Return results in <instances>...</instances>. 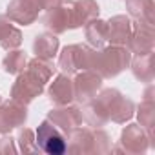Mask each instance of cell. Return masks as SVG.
<instances>
[{
	"mask_svg": "<svg viewBox=\"0 0 155 155\" xmlns=\"http://www.w3.org/2000/svg\"><path fill=\"white\" fill-rule=\"evenodd\" d=\"M131 60V53L126 46H113L91 49L90 69L99 73L102 79H113L119 73H122Z\"/></svg>",
	"mask_w": 155,
	"mask_h": 155,
	"instance_id": "6da1fadb",
	"label": "cell"
},
{
	"mask_svg": "<svg viewBox=\"0 0 155 155\" xmlns=\"http://www.w3.org/2000/svg\"><path fill=\"white\" fill-rule=\"evenodd\" d=\"M108 106L110 111V120L117 122V124H124L126 120H130L135 113V104L131 99H126L119 90L115 88H106L101 90L97 93Z\"/></svg>",
	"mask_w": 155,
	"mask_h": 155,
	"instance_id": "7a4b0ae2",
	"label": "cell"
},
{
	"mask_svg": "<svg viewBox=\"0 0 155 155\" xmlns=\"http://www.w3.org/2000/svg\"><path fill=\"white\" fill-rule=\"evenodd\" d=\"M90 58H91V48L82 44H69L60 51L58 68L66 75H75L82 69H90Z\"/></svg>",
	"mask_w": 155,
	"mask_h": 155,
	"instance_id": "3957f363",
	"label": "cell"
},
{
	"mask_svg": "<svg viewBox=\"0 0 155 155\" xmlns=\"http://www.w3.org/2000/svg\"><path fill=\"white\" fill-rule=\"evenodd\" d=\"M35 140L40 151L48 153V155H62L66 153V135L55 128L48 119L44 122H40V126L37 128L35 133Z\"/></svg>",
	"mask_w": 155,
	"mask_h": 155,
	"instance_id": "277c9868",
	"label": "cell"
},
{
	"mask_svg": "<svg viewBox=\"0 0 155 155\" xmlns=\"http://www.w3.org/2000/svg\"><path fill=\"white\" fill-rule=\"evenodd\" d=\"M153 46H155V28H153V24H148V22H142V20L131 22V35H130L128 44H126L130 53L146 55V53L153 51Z\"/></svg>",
	"mask_w": 155,
	"mask_h": 155,
	"instance_id": "5b68a950",
	"label": "cell"
},
{
	"mask_svg": "<svg viewBox=\"0 0 155 155\" xmlns=\"http://www.w3.org/2000/svg\"><path fill=\"white\" fill-rule=\"evenodd\" d=\"M73 90H75V101H79L81 104L88 102L102 90V77L93 69H82L73 79Z\"/></svg>",
	"mask_w": 155,
	"mask_h": 155,
	"instance_id": "8992f818",
	"label": "cell"
},
{
	"mask_svg": "<svg viewBox=\"0 0 155 155\" xmlns=\"http://www.w3.org/2000/svg\"><path fill=\"white\" fill-rule=\"evenodd\" d=\"M42 91H44V84H40L38 79H35L29 71L24 69L22 73L17 75V81L11 86V99L22 104H29L38 95H42Z\"/></svg>",
	"mask_w": 155,
	"mask_h": 155,
	"instance_id": "52a82bcc",
	"label": "cell"
},
{
	"mask_svg": "<svg viewBox=\"0 0 155 155\" xmlns=\"http://www.w3.org/2000/svg\"><path fill=\"white\" fill-rule=\"evenodd\" d=\"M42 9V0H11L6 9V17L20 26H31Z\"/></svg>",
	"mask_w": 155,
	"mask_h": 155,
	"instance_id": "ba28073f",
	"label": "cell"
},
{
	"mask_svg": "<svg viewBox=\"0 0 155 155\" xmlns=\"http://www.w3.org/2000/svg\"><path fill=\"white\" fill-rule=\"evenodd\" d=\"M28 120V110L26 104L18 101H8V102H0V133L8 135L15 128L24 126Z\"/></svg>",
	"mask_w": 155,
	"mask_h": 155,
	"instance_id": "9c48e42d",
	"label": "cell"
},
{
	"mask_svg": "<svg viewBox=\"0 0 155 155\" xmlns=\"http://www.w3.org/2000/svg\"><path fill=\"white\" fill-rule=\"evenodd\" d=\"M150 148V137L146 130L140 124H128L120 133V146L115 148V151H126V153H144Z\"/></svg>",
	"mask_w": 155,
	"mask_h": 155,
	"instance_id": "30bf717a",
	"label": "cell"
},
{
	"mask_svg": "<svg viewBox=\"0 0 155 155\" xmlns=\"http://www.w3.org/2000/svg\"><path fill=\"white\" fill-rule=\"evenodd\" d=\"M48 120L68 135L73 128L82 126V110L79 106H57L48 113Z\"/></svg>",
	"mask_w": 155,
	"mask_h": 155,
	"instance_id": "8fae6325",
	"label": "cell"
},
{
	"mask_svg": "<svg viewBox=\"0 0 155 155\" xmlns=\"http://www.w3.org/2000/svg\"><path fill=\"white\" fill-rule=\"evenodd\" d=\"M49 101L55 106H68L75 101V90H73V81L69 79V75L58 73L53 82L48 88Z\"/></svg>",
	"mask_w": 155,
	"mask_h": 155,
	"instance_id": "7c38bea8",
	"label": "cell"
},
{
	"mask_svg": "<svg viewBox=\"0 0 155 155\" xmlns=\"http://www.w3.org/2000/svg\"><path fill=\"white\" fill-rule=\"evenodd\" d=\"M66 151L69 153H82L90 155L93 153V130L77 126L66 135Z\"/></svg>",
	"mask_w": 155,
	"mask_h": 155,
	"instance_id": "4fadbf2b",
	"label": "cell"
},
{
	"mask_svg": "<svg viewBox=\"0 0 155 155\" xmlns=\"http://www.w3.org/2000/svg\"><path fill=\"white\" fill-rule=\"evenodd\" d=\"M44 26L55 33V35H62L68 29H73V22H71V9H69V2L68 4H60L53 9H49L44 17Z\"/></svg>",
	"mask_w": 155,
	"mask_h": 155,
	"instance_id": "5bb4252c",
	"label": "cell"
},
{
	"mask_svg": "<svg viewBox=\"0 0 155 155\" xmlns=\"http://www.w3.org/2000/svg\"><path fill=\"white\" fill-rule=\"evenodd\" d=\"M69 9H71L73 29L86 26L93 18H99V11H101L95 0H73V2H69Z\"/></svg>",
	"mask_w": 155,
	"mask_h": 155,
	"instance_id": "9a60e30c",
	"label": "cell"
},
{
	"mask_svg": "<svg viewBox=\"0 0 155 155\" xmlns=\"http://www.w3.org/2000/svg\"><path fill=\"white\" fill-rule=\"evenodd\" d=\"M137 119H139V124L146 130V133H148V137H150V144H153V139H155V133H153V128H155L153 86H150V88L144 91V101L137 106Z\"/></svg>",
	"mask_w": 155,
	"mask_h": 155,
	"instance_id": "2e32d148",
	"label": "cell"
},
{
	"mask_svg": "<svg viewBox=\"0 0 155 155\" xmlns=\"http://www.w3.org/2000/svg\"><path fill=\"white\" fill-rule=\"evenodd\" d=\"M108 42L113 46H126L131 35V20L126 15H115L108 22Z\"/></svg>",
	"mask_w": 155,
	"mask_h": 155,
	"instance_id": "e0dca14e",
	"label": "cell"
},
{
	"mask_svg": "<svg viewBox=\"0 0 155 155\" xmlns=\"http://www.w3.org/2000/svg\"><path fill=\"white\" fill-rule=\"evenodd\" d=\"M82 120H86L90 126L93 128H101L104 126L106 122H110V111H108V106L106 102L95 95L91 101L84 102V108H82Z\"/></svg>",
	"mask_w": 155,
	"mask_h": 155,
	"instance_id": "ac0fdd59",
	"label": "cell"
},
{
	"mask_svg": "<svg viewBox=\"0 0 155 155\" xmlns=\"http://www.w3.org/2000/svg\"><path fill=\"white\" fill-rule=\"evenodd\" d=\"M58 46H60V42L55 33H40L33 40V53L38 58L51 60L58 53Z\"/></svg>",
	"mask_w": 155,
	"mask_h": 155,
	"instance_id": "d6986e66",
	"label": "cell"
},
{
	"mask_svg": "<svg viewBox=\"0 0 155 155\" xmlns=\"http://www.w3.org/2000/svg\"><path fill=\"white\" fill-rule=\"evenodd\" d=\"M20 44H22L20 29L15 28L6 15H0V46L9 51V49H17Z\"/></svg>",
	"mask_w": 155,
	"mask_h": 155,
	"instance_id": "ffe728a7",
	"label": "cell"
},
{
	"mask_svg": "<svg viewBox=\"0 0 155 155\" xmlns=\"http://www.w3.org/2000/svg\"><path fill=\"white\" fill-rule=\"evenodd\" d=\"M131 64V71H133V77L140 82H151L153 81V75H155V69H153V51L151 53H146V55H137L133 60H130Z\"/></svg>",
	"mask_w": 155,
	"mask_h": 155,
	"instance_id": "44dd1931",
	"label": "cell"
},
{
	"mask_svg": "<svg viewBox=\"0 0 155 155\" xmlns=\"http://www.w3.org/2000/svg\"><path fill=\"white\" fill-rule=\"evenodd\" d=\"M84 35L88 38V44L93 46L95 49L102 48L104 42H108V24L102 18H93L84 26Z\"/></svg>",
	"mask_w": 155,
	"mask_h": 155,
	"instance_id": "7402d4cb",
	"label": "cell"
},
{
	"mask_svg": "<svg viewBox=\"0 0 155 155\" xmlns=\"http://www.w3.org/2000/svg\"><path fill=\"white\" fill-rule=\"evenodd\" d=\"M126 9H128L130 17H133L135 20L155 24V18H153L155 4H153V0H126Z\"/></svg>",
	"mask_w": 155,
	"mask_h": 155,
	"instance_id": "603a6c76",
	"label": "cell"
},
{
	"mask_svg": "<svg viewBox=\"0 0 155 155\" xmlns=\"http://www.w3.org/2000/svg\"><path fill=\"white\" fill-rule=\"evenodd\" d=\"M26 71H29L35 79H38L40 81V84H48L49 82V79L53 77V71H55V66L49 62V60H44V58H38V57H35V58H31L28 64H26Z\"/></svg>",
	"mask_w": 155,
	"mask_h": 155,
	"instance_id": "cb8c5ba5",
	"label": "cell"
},
{
	"mask_svg": "<svg viewBox=\"0 0 155 155\" xmlns=\"http://www.w3.org/2000/svg\"><path fill=\"white\" fill-rule=\"evenodd\" d=\"M26 64H28V57L24 51H18V49H9V53L4 57L2 60V68L4 71L11 73V75H18L26 69Z\"/></svg>",
	"mask_w": 155,
	"mask_h": 155,
	"instance_id": "d4e9b609",
	"label": "cell"
},
{
	"mask_svg": "<svg viewBox=\"0 0 155 155\" xmlns=\"http://www.w3.org/2000/svg\"><path fill=\"white\" fill-rule=\"evenodd\" d=\"M18 150L22 153H37L38 151V146H37V140H35V131L29 130V128H22L18 131Z\"/></svg>",
	"mask_w": 155,
	"mask_h": 155,
	"instance_id": "484cf974",
	"label": "cell"
},
{
	"mask_svg": "<svg viewBox=\"0 0 155 155\" xmlns=\"http://www.w3.org/2000/svg\"><path fill=\"white\" fill-rule=\"evenodd\" d=\"M108 151H111L110 135L104 130H95L93 131V153L102 155V153H108Z\"/></svg>",
	"mask_w": 155,
	"mask_h": 155,
	"instance_id": "4316f807",
	"label": "cell"
},
{
	"mask_svg": "<svg viewBox=\"0 0 155 155\" xmlns=\"http://www.w3.org/2000/svg\"><path fill=\"white\" fill-rule=\"evenodd\" d=\"M13 153H17L15 139H11V137H2V139H0V155H13Z\"/></svg>",
	"mask_w": 155,
	"mask_h": 155,
	"instance_id": "83f0119b",
	"label": "cell"
},
{
	"mask_svg": "<svg viewBox=\"0 0 155 155\" xmlns=\"http://www.w3.org/2000/svg\"><path fill=\"white\" fill-rule=\"evenodd\" d=\"M64 2V0H42V9H53V8H57V6H60Z\"/></svg>",
	"mask_w": 155,
	"mask_h": 155,
	"instance_id": "f1b7e54d",
	"label": "cell"
},
{
	"mask_svg": "<svg viewBox=\"0 0 155 155\" xmlns=\"http://www.w3.org/2000/svg\"><path fill=\"white\" fill-rule=\"evenodd\" d=\"M0 102H2V99H0Z\"/></svg>",
	"mask_w": 155,
	"mask_h": 155,
	"instance_id": "f546056e",
	"label": "cell"
}]
</instances>
